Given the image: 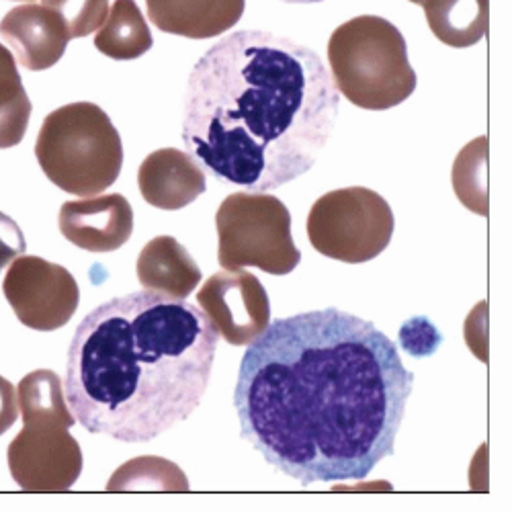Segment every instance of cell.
Instances as JSON below:
<instances>
[{"instance_id": "7a4b0ae2", "label": "cell", "mask_w": 512, "mask_h": 512, "mask_svg": "<svg viewBox=\"0 0 512 512\" xmlns=\"http://www.w3.org/2000/svg\"><path fill=\"white\" fill-rule=\"evenodd\" d=\"M338 105L314 50L271 31H236L189 76L183 142L211 177L269 193L312 170Z\"/></svg>"}, {"instance_id": "e0dca14e", "label": "cell", "mask_w": 512, "mask_h": 512, "mask_svg": "<svg viewBox=\"0 0 512 512\" xmlns=\"http://www.w3.org/2000/svg\"><path fill=\"white\" fill-rule=\"evenodd\" d=\"M152 46V31L136 0H115L95 35V48L113 60H136L150 52Z\"/></svg>"}, {"instance_id": "9c48e42d", "label": "cell", "mask_w": 512, "mask_h": 512, "mask_svg": "<svg viewBox=\"0 0 512 512\" xmlns=\"http://www.w3.org/2000/svg\"><path fill=\"white\" fill-rule=\"evenodd\" d=\"M3 291L19 322L37 332L66 326L78 310L80 289L70 271L41 256L13 261Z\"/></svg>"}, {"instance_id": "6da1fadb", "label": "cell", "mask_w": 512, "mask_h": 512, "mask_svg": "<svg viewBox=\"0 0 512 512\" xmlns=\"http://www.w3.org/2000/svg\"><path fill=\"white\" fill-rule=\"evenodd\" d=\"M414 373L373 322L328 308L275 320L234 390L240 435L281 474L361 482L396 451Z\"/></svg>"}, {"instance_id": "30bf717a", "label": "cell", "mask_w": 512, "mask_h": 512, "mask_svg": "<svg viewBox=\"0 0 512 512\" xmlns=\"http://www.w3.org/2000/svg\"><path fill=\"white\" fill-rule=\"evenodd\" d=\"M197 304L228 345L248 347L271 324V302L263 283L248 271H220L197 293Z\"/></svg>"}, {"instance_id": "cb8c5ba5", "label": "cell", "mask_w": 512, "mask_h": 512, "mask_svg": "<svg viewBox=\"0 0 512 512\" xmlns=\"http://www.w3.org/2000/svg\"><path fill=\"white\" fill-rule=\"evenodd\" d=\"M19 416V396L13 383L0 375V437L11 431Z\"/></svg>"}, {"instance_id": "4fadbf2b", "label": "cell", "mask_w": 512, "mask_h": 512, "mask_svg": "<svg viewBox=\"0 0 512 512\" xmlns=\"http://www.w3.org/2000/svg\"><path fill=\"white\" fill-rule=\"evenodd\" d=\"M138 187L152 207L177 211L205 193L207 179L191 154L179 148H160L140 164Z\"/></svg>"}, {"instance_id": "484cf974", "label": "cell", "mask_w": 512, "mask_h": 512, "mask_svg": "<svg viewBox=\"0 0 512 512\" xmlns=\"http://www.w3.org/2000/svg\"><path fill=\"white\" fill-rule=\"evenodd\" d=\"M410 3H412V5H422V0H410Z\"/></svg>"}, {"instance_id": "9a60e30c", "label": "cell", "mask_w": 512, "mask_h": 512, "mask_svg": "<svg viewBox=\"0 0 512 512\" xmlns=\"http://www.w3.org/2000/svg\"><path fill=\"white\" fill-rule=\"evenodd\" d=\"M138 281L144 289L170 297L191 295L203 279L199 265L175 236H156L138 256Z\"/></svg>"}, {"instance_id": "ba28073f", "label": "cell", "mask_w": 512, "mask_h": 512, "mask_svg": "<svg viewBox=\"0 0 512 512\" xmlns=\"http://www.w3.org/2000/svg\"><path fill=\"white\" fill-rule=\"evenodd\" d=\"M23 431L11 441L9 472L25 492H66L82 474V449L70 435L76 416H23Z\"/></svg>"}, {"instance_id": "2e32d148", "label": "cell", "mask_w": 512, "mask_h": 512, "mask_svg": "<svg viewBox=\"0 0 512 512\" xmlns=\"http://www.w3.org/2000/svg\"><path fill=\"white\" fill-rule=\"evenodd\" d=\"M426 23L449 48H472L490 25L488 0H422Z\"/></svg>"}, {"instance_id": "d4e9b609", "label": "cell", "mask_w": 512, "mask_h": 512, "mask_svg": "<svg viewBox=\"0 0 512 512\" xmlns=\"http://www.w3.org/2000/svg\"><path fill=\"white\" fill-rule=\"evenodd\" d=\"M281 3H287V5H312V3H322V0H281Z\"/></svg>"}, {"instance_id": "ac0fdd59", "label": "cell", "mask_w": 512, "mask_h": 512, "mask_svg": "<svg viewBox=\"0 0 512 512\" xmlns=\"http://www.w3.org/2000/svg\"><path fill=\"white\" fill-rule=\"evenodd\" d=\"M31 109L17 60L11 50L0 44V150L15 148L23 142Z\"/></svg>"}, {"instance_id": "8fae6325", "label": "cell", "mask_w": 512, "mask_h": 512, "mask_svg": "<svg viewBox=\"0 0 512 512\" xmlns=\"http://www.w3.org/2000/svg\"><path fill=\"white\" fill-rule=\"evenodd\" d=\"M60 234L87 252H115L134 234V211L123 195H95L60 207Z\"/></svg>"}, {"instance_id": "d6986e66", "label": "cell", "mask_w": 512, "mask_h": 512, "mask_svg": "<svg viewBox=\"0 0 512 512\" xmlns=\"http://www.w3.org/2000/svg\"><path fill=\"white\" fill-rule=\"evenodd\" d=\"M109 492L121 490H168L187 492L189 482L183 469L168 459L138 457L127 461L111 476L107 484Z\"/></svg>"}, {"instance_id": "3957f363", "label": "cell", "mask_w": 512, "mask_h": 512, "mask_svg": "<svg viewBox=\"0 0 512 512\" xmlns=\"http://www.w3.org/2000/svg\"><path fill=\"white\" fill-rule=\"evenodd\" d=\"M220 334L185 297L134 291L84 318L68 349L66 400L93 435L148 443L201 404Z\"/></svg>"}, {"instance_id": "277c9868", "label": "cell", "mask_w": 512, "mask_h": 512, "mask_svg": "<svg viewBox=\"0 0 512 512\" xmlns=\"http://www.w3.org/2000/svg\"><path fill=\"white\" fill-rule=\"evenodd\" d=\"M328 64L338 95L367 111L398 107L416 91L404 35L377 15L338 25L328 39Z\"/></svg>"}, {"instance_id": "5bb4252c", "label": "cell", "mask_w": 512, "mask_h": 512, "mask_svg": "<svg viewBox=\"0 0 512 512\" xmlns=\"http://www.w3.org/2000/svg\"><path fill=\"white\" fill-rule=\"evenodd\" d=\"M146 7L152 25L164 33L211 39L240 23L246 0H146Z\"/></svg>"}, {"instance_id": "ffe728a7", "label": "cell", "mask_w": 512, "mask_h": 512, "mask_svg": "<svg viewBox=\"0 0 512 512\" xmlns=\"http://www.w3.org/2000/svg\"><path fill=\"white\" fill-rule=\"evenodd\" d=\"M488 138L469 142L453 166V189L459 201L480 216H488V183H486Z\"/></svg>"}, {"instance_id": "603a6c76", "label": "cell", "mask_w": 512, "mask_h": 512, "mask_svg": "<svg viewBox=\"0 0 512 512\" xmlns=\"http://www.w3.org/2000/svg\"><path fill=\"white\" fill-rule=\"evenodd\" d=\"M27 250L25 236L19 224L0 211V273H3L15 259Z\"/></svg>"}, {"instance_id": "8992f818", "label": "cell", "mask_w": 512, "mask_h": 512, "mask_svg": "<svg viewBox=\"0 0 512 512\" xmlns=\"http://www.w3.org/2000/svg\"><path fill=\"white\" fill-rule=\"evenodd\" d=\"M216 228L218 261L228 271L254 267L271 275H289L302 263V252L291 236V213L273 195H228L216 213Z\"/></svg>"}, {"instance_id": "7402d4cb", "label": "cell", "mask_w": 512, "mask_h": 512, "mask_svg": "<svg viewBox=\"0 0 512 512\" xmlns=\"http://www.w3.org/2000/svg\"><path fill=\"white\" fill-rule=\"evenodd\" d=\"M44 5L64 19L70 39L97 33L109 15V0H44Z\"/></svg>"}, {"instance_id": "44dd1931", "label": "cell", "mask_w": 512, "mask_h": 512, "mask_svg": "<svg viewBox=\"0 0 512 512\" xmlns=\"http://www.w3.org/2000/svg\"><path fill=\"white\" fill-rule=\"evenodd\" d=\"M19 412L21 416L31 414H56L74 416L66 406L62 379L50 369H37L27 373L19 383Z\"/></svg>"}, {"instance_id": "52a82bcc", "label": "cell", "mask_w": 512, "mask_h": 512, "mask_svg": "<svg viewBox=\"0 0 512 512\" xmlns=\"http://www.w3.org/2000/svg\"><path fill=\"white\" fill-rule=\"evenodd\" d=\"M308 240L328 259L361 265L386 250L396 230L390 203L367 187L334 189L308 213Z\"/></svg>"}, {"instance_id": "7c38bea8", "label": "cell", "mask_w": 512, "mask_h": 512, "mask_svg": "<svg viewBox=\"0 0 512 512\" xmlns=\"http://www.w3.org/2000/svg\"><path fill=\"white\" fill-rule=\"evenodd\" d=\"M0 37L17 56V62L41 72L56 66L68 48V27L64 19L46 5H21L0 21Z\"/></svg>"}, {"instance_id": "5b68a950", "label": "cell", "mask_w": 512, "mask_h": 512, "mask_svg": "<svg viewBox=\"0 0 512 512\" xmlns=\"http://www.w3.org/2000/svg\"><path fill=\"white\" fill-rule=\"evenodd\" d=\"M35 156L58 189L78 197H95L119 179L123 144L117 127L99 105L78 101L44 119Z\"/></svg>"}]
</instances>
